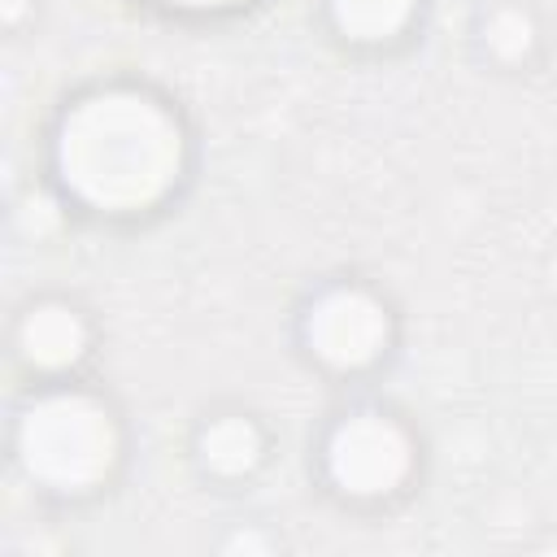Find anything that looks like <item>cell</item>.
I'll use <instances>...</instances> for the list:
<instances>
[{"label": "cell", "instance_id": "cell-1", "mask_svg": "<svg viewBox=\"0 0 557 557\" xmlns=\"http://www.w3.org/2000/svg\"><path fill=\"white\" fill-rule=\"evenodd\" d=\"M187 152L178 113L126 83L78 96L52 135V170L70 200L109 218L165 205L187 174Z\"/></svg>", "mask_w": 557, "mask_h": 557}, {"label": "cell", "instance_id": "cell-2", "mask_svg": "<svg viewBox=\"0 0 557 557\" xmlns=\"http://www.w3.org/2000/svg\"><path fill=\"white\" fill-rule=\"evenodd\" d=\"M122 422L113 405L83 387H48L30 396L13 422V457L22 474L48 492L83 496L122 466Z\"/></svg>", "mask_w": 557, "mask_h": 557}, {"label": "cell", "instance_id": "cell-3", "mask_svg": "<svg viewBox=\"0 0 557 557\" xmlns=\"http://www.w3.org/2000/svg\"><path fill=\"white\" fill-rule=\"evenodd\" d=\"M322 466L331 487L352 500H387L396 496L418 470V444L396 413L383 409H352L344 413L326 444Z\"/></svg>", "mask_w": 557, "mask_h": 557}, {"label": "cell", "instance_id": "cell-4", "mask_svg": "<svg viewBox=\"0 0 557 557\" xmlns=\"http://www.w3.org/2000/svg\"><path fill=\"white\" fill-rule=\"evenodd\" d=\"M305 348L326 370H366L374 366L392 344V313L387 305L357 283H335L318 292L300 318Z\"/></svg>", "mask_w": 557, "mask_h": 557}, {"label": "cell", "instance_id": "cell-5", "mask_svg": "<svg viewBox=\"0 0 557 557\" xmlns=\"http://www.w3.org/2000/svg\"><path fill=\"white\" fill-rule=\"evenodd\" d=\"M17 357L39 374L74 370L91 348V326L70 300H35L13 331Z\"/></svg>", "mask_w": 557, "mask_h": 557}, {"label": "cell", "instance_id": "cell-6", "mask_svg": "<svg viewBox=\"0 0 557 557\" xmlns=\"http://www.w3.org/2000/svg\"><path fill=\"white\" fill-rule=\"evenodd\" d=\"M196 457L213 479H248L265 461V431L244 413L213 418L196 435Z\"/></svg>", "mask_w": 557, "mask_h": 557}, {"label": "cell", "instance_id": "cell-7", "mask_svg": "<svg viewBox=\"0 0 557 557\" xmlns=\"http://www.w3.org/2000/svg\"><path fill=\"white\" fill-rule=\"evenodd\" d=\"M326 9L335 30L352 44H392L418 17V0H326Z\"/></svg>", "mask_w": 557, "mask_h": 557}, {"label": "cell", "instance_id": "cell-8", "mask_svg": "<svg viewBox=\"0 0 557 557\" xmlns=\"http://www.w3.org/2000/svg\"><path fill=\"white\" fill-rule=\"evenodd\" d=\"M487 48L500 57V61H518V57H527L531 52V44H535V26H531V17L522 13V9H496L492 17H487Z\"/></svg>", "mask_w": 557, "mask_h": 557}, {"label": "cell", "instance_id": "cell-9", "mask_svg": "<svg viewBox=\"0 0 557 557\" xmlns=\"http://www.w3.org/2000/svg\"><path fill=\"white\" fill-rule=\"evenodd\" d=\"M165 9H183V13H222V9H235L244 0H157Z\"/></svg>", "mask_w": 557, "mask_h": 557}]
</instances>
